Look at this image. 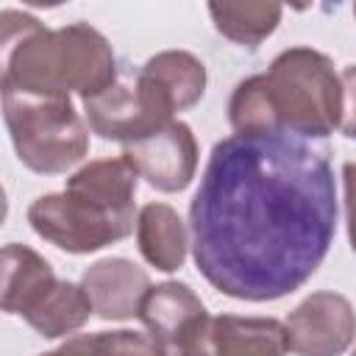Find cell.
Here are the masks:
<instances>
[{"instance_id": "4", "label": "cell", "mask_w": 356, "mask_h": 356, "mask_svg": "<svg viewBox=\"0 0 356 356\" xmlns=\"http://www.w3.org/2000/svg\"><path fill=\"white\" fill-rule=\"evenodd\" d=\"M3 117L17 159L39 175H61L89 150V131L72 100L3 89Z\"/></svg>"}, {"instance_id": "14", "label": "cell", "mask_w": 356, "mask_h": 356, "mask_svg": "<svg viewBox=\"0 0 356 356\" xmlns=\"http://www.w3.org/2000/svg\"><path fill=\"white\" fill-rule=\"evenodd\" d=\"M92 300L83 292L81 284L72 281H61L22 317L39 337L44 339H58L67 337L78 328L86 325V320L92 317Z\"/></svg>"}, {"instance_id": "13", "label": "cell", "mask_w": 356, "mask_h": 356, "mask_svg": "<svg viewBox=\"0 0 356 356\" xmlns=\"http://www.w3.org/2000/svg\"><path fill=\"white\" fill-rule=\"evenodd\" d=\"M136 242L147 264L161 273H175L186 259V228L178 211L167 203H147L136 217Z\"/></svg>"}, {"instance_id": "1", "label": "cell", "mask_w": 356, "mask_h": 356, "mask_svg": "<svg viewBox=\"0 0 356 356\" xmlns=\"http://www.w3.org/2000/svg\"><path fill=\"white\" fill-rule=\"evenodd\" d=\"M192 256L228 298L264 303L300 289L337 234L328 147L295 134H231L211 147L189 203Z\"/></svg>"}, {"instance_id": "12", "label": "cell", "mask_w": 356, "mask_h": 356, "mask_svg": "<svg viewBox=\"0 0 356 356\" xmlns=\"http://www.w3.org/2000/svg\"><path fill=\"white\" fill-rule=\"evenodd\" d=\"M58 284L47 259L28 245L3 248V312L25 317L53 286Z\"/></svg>"}, {"instance_id": "3", "label": "cell", "mask_w": 356, "mask_h": 356, "mask_svg": "<svg viewBox=\"0 0 356 356\" xmlns=\"http://www.w3.org/2000/svg\"><path fill=\"white\" fill-rule=\"evenodd\" d=\"M273 131L303 139H323L342 120V78L331 58L312 47L278 53L259 75Z\"/></svg>"}, {"instance_id": "8", "label": "cell", "mask_w": 356, "mask_h": 356, "mask_svg": "<svg viewBox=\"0 0 356 356\" xmlns=\"http://www.w3.org/2000/svg\"><path fill=\"white\" fill-rule=\"evenodd\" d=\"M122 156L159 192H181L197 170V142L186 122L172 120L164 128L122 147Z\"/></svg>"}, {"instance_id": "16", "label": "cell", "mask_w": 356, "mask_h": 356, "mask_svg": "<svg viewBox=\"0 0 356 356\" xmlns=\"http://www.w3.org/2000/svg\"><path fill=\"white\" fill-rule=\"evenodd\" d=\"M209 14L217 33L239 47L256 50L278 28L284 8L278 3H211Z\"/></svg>"}, {"instance_id": "17", "label": "cell", "mask_w": 356, "mask_h": 356, "mask_svg": "<svg viewBox=\"0 0 356 356\" xmlns=\"http://www.w3.org/2000/svg\"><path fill=\"white\" fill-rule=\"evenodd\" d=\"M89 345L95 356H164L161 339H156L150 331H97L89 334Z\"/></svg>"}, {"instance_id": "22", "label": "cell", "mask_w": 356, "mask_h": 356, "mask_svg": "<svg viewBox=\"0 0 356 356\" xmlns=\"http://www.w3.org/2000/svg\"><path fill=\"white\" fill-rule=\"evenodd\" d=\"M353 17H356V3H353Z\"/></svg>"}, {"instance_id": "19", "label": "cell", "mask_w": 356, "mask_h": 356, "mask_svg": "<svg viewBox=\"0 0 356 356\" xmlns=\"http://www.w3.org/2000/svg\"><path fill=\"white\" fill-rule=\"evenodd\" d=\"M342 186H345V217H348V239L356 250V161L342 164Z\"/></svg>"}, {"instance_id": "15", "label": "cell", "mask_w": 356, "mask_h": 356, "mask_svg": "<svg viewBox=\"0 0 356 356\" xmlns=\"http://www.w3.org/2000/svg\"><path fill=\"white\" fill-rule=\"evenodd\" d=\"M142 72L170 95L175 111L192 108L206 92V67L186 50H161L145 61Z\"/></svg>"}, {"instance_id": "7", "label": "cell", "mask_w": 356, "mask_h": 356, "mask_svg": "<svg viewBox=\"0 0 356 356\" xmlns=\"http://www.w3.org/2000/svg\"><path fill=\"white\" fill-rule=\"evenodd\" d=\"M284 328L295 356H342L356 339V312L345 295L323 289L300 300Z\"/></svg>"}, {"instance_id": "2", "label": "cell", "mask_w": 356, "mask_h": 356, "mask_svg": "<svg viewBox=\"0 0 356 356\" xmlns=\"http://www.w3.org/2000/svg\"><path fill=\"white\" fill-rule=\"evenodd\" d=\"M117 81V58L108 39L89 22L44 28L42 22L3 44V89L70 100L103 92Z\"/></svg>"}, {"instance_id": "6", "label": "cell", "mask_w": 356, "mask_h": 356, "mask_svg": "<svg viewBox=\"0 0 356 356\" xmlns=\"http://www.w3.org/2000/svg\"><path fill=\"white\" fill-rule=\"evenodd\" d=\"M81 103L89 131L106 142L131 145L175 120L170 95L142 70L134 78H117L111 86Z\"/></svg>"}, {"instance_id": "5", "label": "cell", "mask_w": 356, "mask_h": 356, "mask_svg": "<svg viewBox=\"0 0 356 356\" xmlns=\"http://www.w3.org/2000/svg\"><path fill=\"white\" fill-rule=\"evenodd\" d=\"M136 217V209H117L75 189L42 195L28 206L31 228L58 250L75 256L125 239Z\"/></svg>"}, {"instance_id": "18", "label": "cell", "mask_w": 356, "mask_h": 356, "mask_svg": "<svg viewBox=\"0 0 356 356\" xmlns=\"http://www.w3.org/2000/svg\"><path fill=\"white\" fill-rule=\"evenodd\" d=\"M342 120L339 131L348 139H356V64L342 70Z\"/></svg>"}, {"instance_id": "21", "label": "cell", "mask_w": 356, "mask_h": 356, "mask_svg": "<svg viewBox=\"0 0 356 356\" xmlns=\"http://www.w3.org/2000/svg\"><path fill=\"white\" fill-rule=\"evenodd\" d=\"M39 356H95V353H92V345H89V334H81V337L67 339L56 350H47V353H39Z\"/></svg>"}, {"instance_id": "20", "label": "cell", "mask_w": 356, "mask_h": 356, "mask_svg": "<svg viewBox=\"0 0 356 356\" xmlns=\"http://www.w3.org/2000/svg\"><path fill=\"white\" fill-rule=\"evenodd\" d=\"M164 356H211L209 353V325L203 331H197L195 337H189V339L164 345Z\"/></svg>"}, {"instance_id": "23", "label": "cell", "mask_w": 356, "mask_h": 356, "mask_svg": "<svg viewBox=\"0 0 356 356\" xmlns=\"http://www.w3.org/2000/svg\"><path fill=\"white\" fill-rule=\"evenodd\" d=\"M353 356H356V350H353Z\"/></svg>"}, {"instance_id": "10", "label": "cell", "mask_w": 356, "mask_h": 356, "mask_svg": "<svg viewBox=\"0 0 356 356\" xmlns=\"http://www.w3.org/2000/svg\"><path fill=\"white\" fill-rule=\"evenodd\" d=\"M139 320L156 339H161V345H172L203 331L211 317L203 300L186 284L164 281L147 289L139 309Z\"/></svg>"}, {"instance_id": "9", "label": "cell", "mask_w": 356, "mask_h": 356, "mask_svg": "<svg viewBox=\"0 0 356 356\" xmlns=\"http://www.w3.org/2000/svg\"><path fill=\"white\" fill-rule=\"evenodd\" d=\"M81 286L100 320H131L139 317L150 278L131 259L108 256L83 270Z\"/></svg>"}, {"instance_id": "11", "label": "cell", "mask_w": 356, "mask_h": 356, "mask_svg": "<svg viewBox=\"0 0 356 356\" xmlns=\"http://www.w3.org/2000/svg\"><path fill=\"white\" fill-rule=\"evenodd\" d=\"M286 328L275 317L220 314L209 323L211 356H286Z\"/></svg>"}]
</instances>
